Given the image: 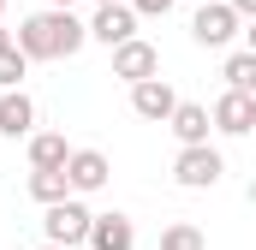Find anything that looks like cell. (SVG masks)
<instances>
[{
	"mask_svg": "<svg viewBox=\"0 0 256 250\" xmlns=\"http://www.w3.org/2000/svg\"><path fill=\"white\" fill-rule=\"evenodd\" d=\"M84 18L78 12H60V6H48V12H30L24 24H18V36H12V48L24 54V60H72V54H84Z\"/></svg>",
	"mask_w": 256,
	"mask_h": 250,
	"instance_id": "obj_1",
	"label": "cell"
},
{
	"mask_svg": "<svg viewBox=\"0 0 256 250\" xmlns=\"http://www.w3.org/2000/svg\"><path fill=\"white\" fill-rule=\"evenodd\" d=\"M90 220H96V214H90V202H84V196H66V202H54V208L42 214V232H48L42 244L78 250L84 238H90Z\"/></svg>",
	"mask_w": 256,
	"mask_h": 250,
	"instance_id": "obj_2",
	"label": "cell"
},
{
	"mask_svg": "<svg viewBox=\"0 0 256 250\" xmlns=\"http://www.w3.org/2000/svg\"><path fill=\"white\" fill-rule=\"evenodd\" d=\"M220 173H226V155H220L214 143L179 149V161H173V179H179L185 190H214V185H220Z\"/></svg>",
	"mask_w": 256,
	"mask_h": 250,
	"instance_id": "obj_3",
	"label": "cell"
},
{
	"mask_svg": "<svg viewBox=\"0 0 256 250\" xmlns=\"http://www.w3.org/2000/svg\"><path fill=\"white\" fill-rule=\"evenodd\" d=\"M108 179H114V161L102 149H72L66 155V190L72 196H96V190H108Z\"/></svg>",
	"mask_w": 256,
	"mask_h": 250,
	"instance_id": "obj_4",
	"label": "cell"
},
{
	"mask_svg": "<svg viewBox=\"0 0 256 250\" xmlns=\"http://www.w3.org/2000/svg\"><path fill=\"white\" fill-rule=\"evenodd\" d=\"M232 36H238L232 6H226V0H202L196 18H191V42L196 48H232Z\"/></svg>",
	"mask_w": 256,
	"mask_h": 250,
	"instance_id": "obj_5",
	"label": "cell"
},
{
	"mask_svg": "<svg viewBox=\"0 0 256 250\" xmlns=\"http://www.w3.org/2000/svg\"><path fill=\"white\" fill-rule=\"evenodd\" d=\"M114 78H126L131 90L137 84H149V78H161V48L155 42H143V36H131L114 48Z\"/></svg>",
	"mask_w": 256,
	"mask_h": 250,
	"instance_id": "obj_6",
	"label": "cell"
},
{
	"mask_svg": "<svg viewBox=\"0 0 256 250\" xmlns=\"http://www.w3.org/2000/svg\"><path fill=\"white\" fill-rule=\"evenodd\" d=\"M208 125H214L220 137H250V131H256V96H232V90H220V102L208 108Z\"/></svg>",
	"mask_w": 256,
	"mask_h": 250,
	"instance_id": "obj_7",
	"label": "cell"
},
{
	"mask_svg": "<svg viewBox=\"0 0 256 250\" xmlns=\"http://www.w3.org/2000/svg\"><path fill=\"white\" fill-rule=\"evenodd\" d=\"M84 36L102 42V48H120V42L137 36V12H131V6H96V18L84 24Z\"/></svg>",
	"mask_w": 256,
	"mask_h": 250,
	"instance_id": "obj_8",
	"label": "cell"
},
{
	"mask_svg": "<svg viewBox=\"0 0 256 250\" xmlns=\"http://www.w3.org/2000/svg\"><path fill=\"white\" fill-rule=\"evenodd\" d=\"M173 108H179V90H173L167 78H149V84H137V90H131V114H137V120H149V125H167Z\"/></svg>",
	"mask_w": 256,
	"mask_h": 250,
	"instance_id": "obj_9",
	"label": "cell"
},
{
	"mask_svg": "<svg viewBox=\"0 0 256 250\" xmlns=\"http://www.w3.org/2000/svg\"><path fill=\"white\" fill-rule=\"evenodd\" d=\"M90 250H137V226H131V214H96L90 220V238H84Z\"/></svg>",
	"mask_w": 256,
	"mask_h": 250,
	"instance_id": "obj_10",
	"label": "cell"
},
{
	"mask_svg": "<svg viewBox=\"0 0 256 250\" xmlns=\"http://www.w3.org/2000/svg\"><path fill=\"white\" fill-rule=\"evenodd\" d=\"M167 131L179 137V149H196V143H208L214 125H208V108H202V102H179V108L167 114Z\"/></svg>",
	"mask_w": 256,
	"mask_h": 250,
	"instance_id": "obj_11",
	"label": "cell"
},
{
	"mask_svg": "<svg viewBox=\"0 0 256 250\" xmlns=\"http://www.w3.org/2000/svg\"><path fill=\"white\" fill-rule=\"evenodd\" d=\"M24 143H30V173H66V155H72V143H66L60 131H30Z\"/></svg>",
	"mask_w": 256,
	"mask_h": 250,
	"instance_id": "obj_12",
	"label": "cell"
},
{
	"mask_svg": "<svg viewBox=\"0 0 256 250\" xmlns=\"http://www.w3.org/2000/svg\"><path fill=\"white\" fill-rule=\"evenodd\" d=\"M30 131H36V102H30L24 90H6V96H0V137L18 143V137H30Z\"/></svg>",
	"mask_w": 256,
	"mask_h": 250,
	"instance_id": "obj_13",
	"label": "cell"
},
{
	"mask_svg": "<svg viewBox=\"0 0 256 250\" xmlns=\"http://www.w3.org/2000/svg\"><path fill=\"white\" fill-rule=\"evenodd\" d=\"M226 90L232 96H256V48H238V54H226Z\"/></svg>",
	"mask_w": 256,
	"mask_h": 250,
	"instance_id": "obj_14",
	"label": "cell"
},
{
	"mask_svg": "<svg viewBox=\"0 0 256 250\" xmlns=\"http://www.w3.org/2000/svg\"><path fill=\"white\" fill-rule=\"evenodd\" d=\"M30 196H36L42 208L66 202V196H72V190H66V173H30Z\"/></svg>",
	"mask_w": 256,
	"mask_h": 250,
	"instance_id": "obj_15",
	"label": "cell"
},
{
	"mask_svg": "<svg viewBox=\"0 0 256 250\" xmlns=\"http://www.w3.org/2000/svg\"><path fill=\"white\" fill-rule=\"evenodd\" d=\"M24 78H30V60L6 42V48H0V90H24Z\"/></svg>",
	"mask_w": 256,
	"mask_h": 250,
	"instance_id": "obj_16",
	"label": "cell"
},
{
	"mask_svg": "<svg viewBox=\"0 0 256 250\" xmlns=\"http://www.w3.org/2000/svg\"><path fill=\"white\" fill-rule=\"evenodd\" d=\"M161 250H208V238L196 232L191 220H173V226L161 232Z\"/></svg>",
	"mask_w": 256,
	"mask_h": 250,
	"instance_id": "obj_17",
	"label": "cell"
},
{
	"mask_svg": "<svg viewBox=\"0 0 256 250\" xmlns=\"http://www.w3.org/2000/svg\"><path fill=\"white\" fill-rule=\"evenodd\" d=\"M126 6L137 18H167V12H173V0H126Z\"/></svg>",
	"mask_w": 256,
	"mask_h": 250,
	"instance_id": "obj_18",
	"label": "cell"
},
{
	"mask_svg": "<svg viewBox=\"0 0 256 250\" xmlns=\"http://www.w3.org/2000/svg\"><path fill=\"white\" fill-rule=\"evenodd\" d=\"M226 6H232V18H238V24H244V18H256V0H226Z\"/></svg>",
	"mask_w": 256,
	"mask_h": 250,
	"instance_id": "obj_19",
	"label": "cell"
},
{
	"mask_svg": "<svg viewBox=\"0 0 256 250\" xmlns=\"http://www.w3.org/2000/svg\"><path fill=\"white\" fill-rule=\"evenodd\" d=\"M6 42H12V30H6V24H0V48H6Z\"/></svg>",
	"mask_w": 256,
	"mask_h": 250,
	"instance_id": "obj_20",
	"label": "cell"
},
{
	"mask_svg": "<svg viewBox=\"0 0 256 250\" xmlns=\"http://www.w3.org/2000/svg\"><path fill=\"white\" fill-rule=\"evenodd\" d=\"M48 6H60V12H72V0H48Z\"/></svg>",
	"mask_w": 256,
	"mask_h": 250,
	"instance_id": "obj_21",
	"label": "cell"
},
{
	"mask_svg": "<svg viewBox=\"0 0 256 250\" xmlns=\"http://www.w3.org/2000/svg\"><path fill=\"white\" fill-rule=\"evenodd\" d=\"M96 6H126V0H96Z\"/></svg>",
	"mask_w": 256,
	"mask_h": 250,
	"instance_id": "obj_22",
	"label": "cell"
},
{
	"mask_svg": "<svg viewBox=\"0 0 256 250\" xmlns=\"http://www.w3.org/2000/svg\"><path fill=\"white\" fill-rule=\"evenodd\" d=\"M36 250H60V244H36Z\"/></svg>",
	"mask_w": 256,
	"mask_h": 250,
	"instance_id": "obj_23",
	"label": "cell"
},
{
	"mask_svg": "<svg viewBox=\"0 0 256 250\" xmlns=\"http://www.w3.org/2000/svg\"><path fill=\"white\" fill-rule=\"evenodd\" d=\"M0 12H6V0H0Z\"/></svg>",
	"mask_w": 256,
	"mask_h": 250,
	"instance_id": "obj_24",
	"label": "cell"
},
{
	"mask_svg": "<svg viewBox=\"0 0 256 250\" xmlns=\"http://www.w3.org/2000/svg\"><path fill=\"white\" fill-rule=\"evenodd\" d=\"M196 6H202V0H196Z\"/></svg>",
	"mask_w": 256,
	"mask_h": 250,
	"instance_id": "obj_25",
	"label": "cell"
}]
</instances>
